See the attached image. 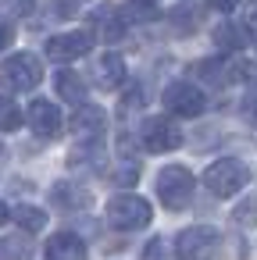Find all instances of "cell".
<instances>
[{
    "instance_id": "1",
    "label": "cell",
    "mask_w": 257,
    "mask_h": 260,
    "mask_svg": "<svg viewBox=\"0 0 257 260\" xmlns=\"http://www.w3.org/2000/svg\"><path fill=\"white\" fill-rule=\"evenodd\" d=\"M40 79H43V64L29 50L11 54V57L0 61V86H4L8 93H29V89L40 86Z\"/></svg>"
},
{
    "instance_id": "2",
    "label": "cell",
    "mask_w": 257,
    "mask_h": 260,
    "mask_svg": "<svg viewBox=\"0 0 257 260\" xmlns=\"http://www.w3.org/2000/svg\"><path fill=\"white\" fill-rule=\"evenodd\" d=\"M246 182H250V168H246L243 160H236V157H221V160H214V164L204 171L207 192H211V196H221V200H229V196H236L239 189H246Z\"/></svg>"
},
{
    "instance_id": "3",
    "label": "cell",
    "mask_w": 257,
    "mask_h": 260,
    "mask_svg": "<svg viewBox=\"0 0 257 260\" xmlns=\"http://www.w3.org/2000/svg\"><path fill=\"white\" fill-rule=\"evenodd\" d=\"M193 189H196V178L189 168L182 164H168L157 171V196L168 210H186L189 200H193Z\"/></svg>"
},
{
    "instance_id": "4",
    "label": "cell",
    "mask_w": 257,
    "mask_h": 260,
    "mask_svg": "<svg viewBox=\"0 0 257 260\" xmlns=\"http://www.w3.org/2000/svg\"><path fill=\"white\" fill-rule=\"evenodd\" d=\"M107 221L111 228L118 232H136V228H147L154 221V210L143 196H132V192H118L107 200Z\"/></svg>"
},
{
    "instance_id": "5",
    "label": "cell",
    "mask_w": 257,
    "mask_h": 260,
    "mask_svg": "<svg viewBox=\"0 0 257 260\" xmlns=\"http://www.w3.org/2000/svg\"><path fill=\"white\" fill-rule=\"evenodd\" d=\"M139 143H143L147 153H172V150H179L182 132L175 128V121L154 114V118H143L139 121Z\"/></svg>"
},
{
    "instance_id": "6",
    "label": "cell",
    "mask_w": 257,
    "mask_h": 260,
    "mask_svg": "<svg viewBox=\"0 0 257 260\" xmlns=\"http://www.w3.org/2000/svg\"><path fill=\"white\" fill-rule=\"evenodd\" d=\"M161 100H164V107H168L175 118H196V114L207 107L204 93H200L193 82H168Z\"/></svg>"
},
{
    "instance_id": "7",
    "label": "cell",
    "mask_w": 257,
    "mask_h": 260,
    "mask_svg": "<svg viewBox=\"0 0 257 260\" xmlns=\"http://www.w3.org/2000/svg\"><path fill=\"white\" fill-rule=\"evenodd\" d=\"M90 25H93V40H122L129 32V11L122 4H100L93 15H90Z\"/></svg>"
},
{
    "instance_id": "8",
    "label": "cell",
    "mask_w": 257,
    "mask_h": 260,
    "mask_svg": "<svg viewBox=\"0 0 257 260\" xmlns=\"http://www.w3.org/2000/svg\"><path fill=\"white\" fill-rule=\"evenodd\" d=\"M218 239H221V235H218L211 224H193V228H182V232L175 235V253L186 256V260L207 256V253H214Z\"/></svg>"
},
{
    "instance_id": "9",
    "label": "cell",
    "mask_w": 257,
    "mask_h": 260,
    "mask_svg": "<svg viewBox=\"0 0 257 260\" xmlns=\"http://www.w3.org/2000/svg\"><path fill=\"white\" fill-rule=\"evenodd\" d=\"M90 47H93V32H58V36L47 40V57L68 64V61L86 57Z\"/></svg>"
},
{
    "instance_id": "10",
    "label": "cell",
    "mask_w": 257,
    "mask_h": 260,
    "mask_svg": "<svg viewBox=\"0 0 257 260\" xmlns=\"http://www.w3.org/2000/svg\"><path fill=\"white\" fill-rule=\"evenodd\" d=\"M25 121H29V128H33L40 139H54V136L61 132V111H58V104H50V100H33Z\"/></svg>"
},
{
    "instance_id": "11",
    "label": "cell",
    "mask_w": 257,
    "mask_h": 260,
    "mask_svg": "<svg viewBox=\"0 0 257 260\" xmlns=\"http://www.w3.org/2000/svg\"><path fill=\"white\" fill-rule=\"evenodd\" d=\"M104 128H107V114H104L100 107H93V104H75V114H72V121H68V132H72L75 139H97Z\"/></svg>"
},
{
    "instance_id": "12",
    "label": "cell",
    "mask_w": 257,
    "mask_h": 260,
    "mask_svg": "<svg viewBox=\"0 0 257 260\" xmlns=\"http://www.w3.org/2000/svg\"><path fill=\"white\" fill-rule=\"evenodd\" d=\"M93 82H97L100 89H107V93L122 89V82H125V61H122L115 50L100 54L97 64H93Z\"/></svg>"
},
{
    "instance_id": "13",
    "label": "cell",
    "mask_w": 257,
    "mask_h": 260,
    "mask_svg": "<svg viewBox=\"0 0 257 260\" xmlns=\"http://www.w3.org/2000/svg\"><path fill=\"white\" fill-rule=\"evenodd\" d=\"M50 200H54V207H61V210H82V207L93 203V192H90L86 185H79L75 178H61V182L50 189Z\"/></svg>"
},
{
    "instance_id": "14",
    "label": "cell",
    "mask_w": 257,
    "mask_h": 260,
    "mask_svg": "<svg viewBox=\"0 0 257 260\" xmlns=\"http://www.w3.org/2000/svg\"><path fill=\"white\" fill-rule=\"evenodd\" d=\"M43 253L50 260H82L86 256V242L79 235H72V232H58V235H50Z\"/></svg>"
},
{
    "instance_id": "15",
    "label": "cell",
    "mask_w": 257,
    "mask_h": 260,
    "mask_svg": "<svg viewBox=\"0 0 257 260\" xmlns=\"http://www.w3.org/2000/svg\"><path fill=\"white\" fill-rule=\"evenodd\" d=\"M54 93H58L61 100H68V104H86V82H82L72 68H61V72L54 75Z\"/></svg>"
},
{
    "instance_id": "16",
    "label": "cell",
    "mask_w": 257,
    "mask_h": 260,
    "mask_svg": "<svg viewBox=\"0 0 257 260\" xmlns=\"http://www.w3.org/2000/svg\"><path fill=\"white\" fill-rule=\"evenodd\" d=\"M11 217H15V224H18L22 232H29V235H36V232L47 228V214H43L40 207H33V203H18V207L11 210Z\"/></svg>"
},
{
    "instance_id": "17",
    "label": "cell",
    "mask_w": 257,
    "mask_h": 260,
    "mask_svg": "<svg viewBox=\"0 0 257 260\" xmlns=\"http://www.w3.org/2000/svg\"><path fill=\"white\" fill-rule=\"evenodd\" d=\"M193 72H196V79L207 82V86H221V82L232 79V68H229L225 61H196Z\"/></svg>"
},
{
    "instance_id": "18",
    "label": "cell",
    "mask_w": 257,
    "mask_h": 260,
    "mask_svg": "<svg viewBox=\"0 0 257 260\" xmlns=\"http://www.w3.org/2000/svg\"><path fill=\"white\" fill-rule=\"evenodd\" d=\"M214 43H218V50H239V47L246 43V36H243L239 25L221 22V25H214Z\"/></svg>"
},
{
    "instance_id": "19",
    "label": "cell",
    "mask_w": 257,
    "mask_h": 260,
    "mask_svg": "<svg viewBox=\"0 0 257 260\" xmlns=\"http://www.w3.org/2000/svg\"><path fill=\"white\" fill-rule=\"evenodd\" d=\"M22 121H25V114L18 111V104L11 96H0V132H15V128H22Z\"/></svg>"
},
{
    "instance_id": "20",
    "label": "cell",
    "mask_w": 257,
    "mask_h": 260,
    "mask_svg": "<svg viewBox=\"0 0 257 260\" xmlns=\"http://www.w3.org/2000/svg\"><path fill=\"white\" fill-rule=\"evenodd\" d=\"M100 160H104V146H97V143H90V146H79L72 157H68V164L72 168H90V171H97L100 168Z\"/></svg>"
},
{
    "instance_id": "21",
    "label": "cell",
    "mask_w": 257,
    "mask_h": 260,
    "mask_svg": "<svg viewBox=\"0 0 257 260\" xmlns=\"http://www.w3.org/2000/svg\"><path fill=\"white\" fill-rule=\"evenodd\" d=\"M0 256H33L29 235H8V239H0Z\"/></svg>"
},
{
    "instance_id": "22",
    "label": "cell",
    "mask_w": 257,
    "mask_h": 260,
    "mask_svg": "<svg viewBox=\"0 0 257 260\" xmlns=\"http://www.w3.org/2000/svg\"><path fill=\"white\" fill-rule=\"evenodd\" d=\"M136 178H139V164L136 160H118L115 168H111V182L115 185H136Z\"/></svg>"
},
{
    "instance_id": "23",
    "label": "cell",
    "mask_w": 257,
    "mask_h": 260,
    "mask_svg": "<svg viewBox=\"0 0 257 260\" xmlns=\"http://www.w3.org/2000/svg\"><path fill=\"white\" fill-rule=\"evenodd\" d=\"M232 217H236V224H257V200H253V196L243 200V203L232 210Z\"/></svg>"
},
{
    "instance_id": "24",
    "label": "cell",
    "mask_w": 257,
    "mask_h": 260,
    "mask_svg": "<svg viewBox=\"0 0 257 260\" xmlns=\"http://www.w3.org/2000/svg\"><path fill=\"white\" fill-rule=\"evenodd\" d=\"M0 8H8V15L15 18H29L36 11V0H0Z\"/></svg>"
},
{
    "instance_id": "25",
    "label": "cell",
    "mask_w": 257,
    "mask_h": 260,
    "mask_svg": "<svg viewBox=\"0 0 257 260\" xmlns=\"http://www.w3.org/2000/svg\"><path fill=\"white\" fill-rule=\"evenodd\" d=\"M11 43H15V29H11L4 18H0V50H8Z\"/></svg>"
},
{
    "instance_id": "26",
    "label": "cell",
    "mask_w": 257,
    "mask_h": 260,
    "mask_svg": "<svg viewBox=\"0 0 257 260\" xmlns=\"http://www.w3.org/2000/svg\"><path fill=\"white\" fill-rule=\"evenodd\" d=\"M243 114H246V118H250V121L257 125V93H253V96H250V100L243 104Z\"/></svg>"
},
{
    "instance_id": "27",
    "label": "cell",
    "mask_w": 257,
    "mask_h": 260,
    "mask_svg": "<svg viewBox=\"0 0 257 260\" xmlns=\"http://www.w3.org/2000/svg\"><path fill=\"white\" fill-rule=\"evenodd\" d=\"M207 4H211L214 11H232V8L239 4V0H207Z\"/></svg>"
},
{
    "instance_id": "28",
    "label": "cell",
    "mask_w": 257,
    "mask_h": 260,
    "mask_svg": "<svg viewBox=\"0 0 257 260\" xmlns=\"http://www.w3.org/2000/svg\"><path fill=\"white\" fill-rule=\"evenodd\" d=\"M143 253H147V256H161V253H164V246H161V242H150Z\"/></svg>"
},
{
    "instance_id": "29",
    "label": "cell",
    "mask_w": 257,
    "mask_h": 260,
    "mask_svg": "<svg viewBox=\"0 0 257 260\" xmlns=\"http://www.w3.org/2000/svg\"><path fill=\"white\" fill-rule=\"evenodd\" d=\"M8 217H11V210H8V203H4V200H0V224H4Z\"/></svg>"
},
{
    "instance_id": "30",
    "label": "cell",
    "mask_w": 257,
    "mask_h": 260,
    "mask_svg": "<svg viewBox=\"0 0 257 260\" xmlns=\"http://www.w3.org/2000/svg\"><path fill=\"white\" fill-rule=\"evenodd\" d=\"M253 47H257V29H253Z\"/></svg>"
},
{
    "instance_id": "31",
    "label": "cell",
    "mask_w": 257,
    "mask_h": 260,
    "mask_svg": "<svg viewBox=\"0 0 257 260\" xmlns=\"http://www.w3.org/2000/svg\"><path fill=\"white\" fill-rule=\"evenodd\" d=\"M0 157H4V146H0Z\"/></svg>"
},
{
    "instance_id": "32",
    "label": "cell",
    "mask_w": 257,
    "mask_h": 260,
    "mask_svg": "<svg viewBox=\"0 0 257 260\" xmlns=\"http://www.w3.org/2000/svg\"><path fill=\"white\" fill-rule=\"evenodd\" d=\"M253 4H257V0H253Z\"/></svg>"
}]
</instances>
